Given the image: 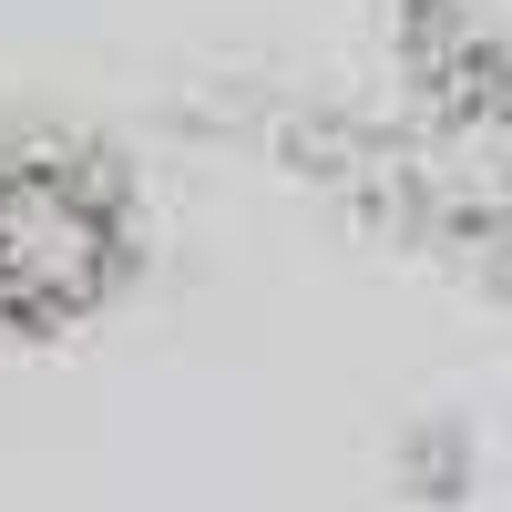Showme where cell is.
I'll use <instances>...</instances> for the list:
<instances>
[{"label":"cell","instance_id":"obj_1","mask_svg":"<svg viewBox=\"0 0 512 512\" xmlns=\"http://www.w3.org/2000/svg\"><path fill=\"white\" fill-rule=\"evenodd\" d=\"M144 277V185L123 154L72 123L0 134V328L62 338L93 328Z\"/></svg>","mask_w":512,"mask_h":512}]
</instances>
